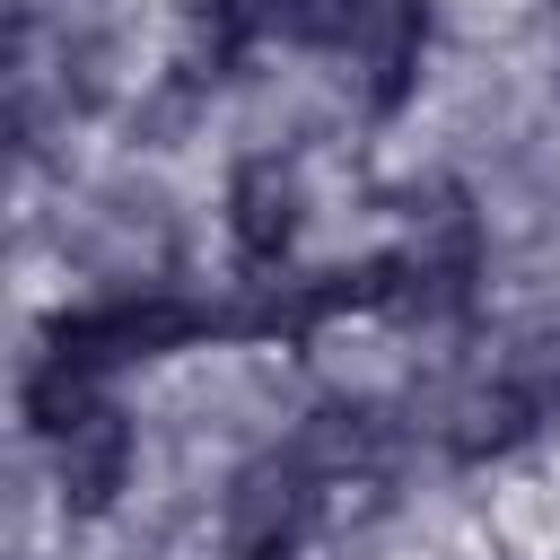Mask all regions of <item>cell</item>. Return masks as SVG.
<instances>
[{
    "label": "cell",
    "mask_w": 560,
    "mask_h": 560,
    "mask_svg": "<svg viewBox=\"0 0 560 560\" xmlns=\"http://www.w3.org/2000/svg\"><path fill=\"white\" fill-rule=\"evenodd\" d=\"M306 508H315V481H306L298 455L254 464L228 490V542H236V560H289L298 534H306Z\"/></svg>",
    "instance_id": "cell-4"
},
{
    "label": "cell",
    "mask_w": 560,
    "mask_h": 560,
    "mask_svg": "<svg viewBox=\"0 0 560 560\" xmlns=\"http://www.w3.org/2000/svg\"><path fill=\"white\" fill-rule=\"evenodd\" d=\"M368 9H376V0H280V26H289L298 44H350Z\"/></svg>",
    "instance_id": "cell-8"
},
{
    "label": "cell",
    "mask_w": 560,
    "mask_h": 560,
    "mask_svg": "<svg viewBox=\"0 0 560 560\" xmlns=\"http://www.w3.org/2000/svg\"><path fill=\"white\" fill-rule=\"evenodd\" d=\"M341 52H359V70H368V105L376 114H394L411 88H420V52H429V9L420 0H376L368 18H359V35L341 44Z\"/></svg>",
    "instance_id": "cell-6"
},
{
    "label": "cell",
    "mask_w": 560,
    "mask_h": 560,
    "mask_svg": "<svg viewBox=\"0 0 560 560\" xmlns=\"http://www.w3.org/2000/svg\"><path fill=\"white\" fill-rule=\"evenodd\" d=\"M551 420H560V341H525L516 359H499L481 376V394L464 402L455 446L464 455H508V446H525Z\"/></svg>",
    "instance_id": "cell-1"
},
{
    "label": "cell",
    "mask_w": 560,
    "mask_h": 560,
    "mask_svg": "<svg viewBox=\"0 0 560 560\" xmlns=\"http://www.w3.org/2000/svg\"><path fill=\"white\" fill-rule=\"evenodd\" d=\"M271 26H280V0H201L192 9V70L201 79H228Z\"/></svg>",
    "instance_id": "cell-7"
},
{
    "label": "cell",
    "mask_w": 560,
    "mask_h": 560,
    "mask_svg": "<svg viewBox=\"0 0 560 560\" xmlns=\"http://www.w3.org/2000/svg\"><path fill=\"white\" fill-rule=\"evenodd\" d=\"M52 481H61V508L70 516H105L131 490V420L114 402H96L88 420H70L52 438Z\"/></svg>",
    "instance_id": "cell-5"
},
{
    "label": "cell",
    "mask_w": 560,
    "mask_h": 560,
    "mask_svg": "<svg viewBox=\"0 0 560 560\" xmlns=\"http://www.w3.org/2000/svg\"><path fill=\"white\" fill-rule=\"evenodd\" d=\"M298 219H306V192H298V166L280 158H245L228 175V245L245 271H280L289 245H298Z\"/></svg>",
    "instance_id": "cell-3"
},
{
    "label": "cell",
    "mask_w": 560,
    "mask_h": 560,
    "mask_svg": "<svg viewBox=\"0 0 560 560\" xmlns=\"http://www.w3.org/2000/svg\"><path fill=\"white\" fill-rule=\"evenodd\" d=\"M192 324H201V315H192L184 298H105V306H79V315H61L44 350H61V359H79L88 376H105V368H122V359L175 350Z\"/></svg>",
    "instance_id": "cell-2"
}]
</instances>
